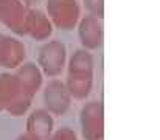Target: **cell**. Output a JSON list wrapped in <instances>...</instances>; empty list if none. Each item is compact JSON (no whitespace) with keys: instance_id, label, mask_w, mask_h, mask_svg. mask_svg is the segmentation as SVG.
Masks as SVG:
<instances>
[{"instance_id":"5b68a950","label":"cell","mask_w":160,"mask_h":140,"mask_svg":"<svg viewBox=\"0 0 160 140\" xmlns=\"http://www.w3.org/2000/svg\"><path fill=\"white\" fill-rule=\"evenodd\" d=\"M25 58V47L17 39L0 34V65L17 67Z\"/></svg>"},{"instance_id":"52a82bcc","label":"cell","mask_w":160,"mask_h":140,"mask_svg":"<svg viewBox=\"0 0 160 140\" xmlns=\"http://www.w3.org/2000/svg\"><path fill=\"white\" fill-rule=\"evenodd\" d=\"M25 31L30 33L33 38L42 41L52 34V22L48 17L39 11V9H28L27 22H25Z\"/></svg>"},{"instance_id":"8992f818","label":"cell","mask_w":160,"mask_h":140,"mask_svg":"<svg viewBox=\"0 0 160 140\" xmlns=\"http://www.w3.org/2000/svg\"><path fill=\"white\" fill-rule=\"evenodd\" d=\"M79 39L86 48H98L103 42V27L93 16H86L79 22Z\"/></svg>"},{"instance_id":"3957f363","label":"cell","mask_w":160,"mask_h":140,"mask_svg":"<svg viewBox=\"0 0 160 140\" xmlns=\"http://www.w3.org/2000/svg\"><path fill=\"white\" fill-rule=\"evenodd\" d=\"M27 14L28 8L20 0H0V22H3L12 31L20 34L27 33Z\"/></svg>"},{"instance_id":"ba28073f","label":"cell","mask_w":160,"mask_h":140,"mask_svg":"<svg viewBox=\"0 0 160 140\" xmlns=\"http://www.w3.org/2000/svg\"><path fill=\"white\" fill-rule=\"evenodd\" d=\"M84 5L90 16L101 19L103 17V0H84Z\"/></svg>"},{"instance_id":"9c48e42d","label":"cell","mask_w":160,"mask_h":140,"mask_svg":"<svg viewBox=\"0 0 160 140\" xmlns=\"http://www.w3.org/2000/svg\"><path fill=\"white\" fill-rule=\"evenodd\" d=\"M20 2H23V5L27 6V5H34V3H38L39 0H20Z\"/></svg>"},{"instance_id":"6da1fadb","label":"cell","mask_w":160,"mask_h":140,"mask_svg":"<svg viewBox=\"0 0 160 140\" xmlns=\"http://www.w3.org/2000/svg\"><path fill=\"white\" fill-rule=\"evenodd\" d=\"M92 70H93V61L90 53H87L86 50L76 51L70 59V67H68V86L72 93L78 96L89 93L92 84Z\"/></svg>"},{"instance_id":"7a4b0ae2","label":"cell","mask_w":160,"mask_h":140,"mask_svg":"<svg viewBox=\"0 0 160 140\" xmlns=\"http://www.w3.org/2000/svg\"><path fill=\"white\" fill-rule=\"evenodd\" d=\"M47 9L54 25L62 30H72L79 19V6L76 0H48Z\"/></svg>"},{"instance_id":"277c9868","label":"cell","mask_w":160,"mask_h":140,"mask_svg":"<svg viewBox=\"0 0 160 140\" xmlns=\"http://www.w3.org/2000/svg\"><path fill=\"white\" fill-rule=\"evenodd\" d=\"M64 62H65V47H64V44H61L58 41H52L41 48L39 64L47 75H50V76L59 75L64 69Z\"/></svg>"}]
</instances>
